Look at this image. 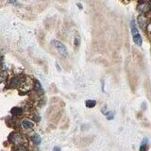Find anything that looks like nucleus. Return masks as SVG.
Segmentation results:
<instances>
[{"label":"nucleus","instance_id":"1a4fd4ad","mask_svg":"<svg viewBox=\"0 0 151 151\" xmlns=\"http://www.w3.org/2000/svg\"><path fill=\"white\" fill-rule=\"evenodd\" d=\"M31 140H32V142L34 143L35 145H40L41 142H42V138H41V136L39 135V134L36 133V134H34V135L31 137Z\"/></svg>","mask_w":151,"mask_h":151},{"label":"nucleus","instance_id":"f257e3e1","mask_svg":"<svg viewBox=\"0 0 151 151\" xmlns=\"http://www.w3.org/2000/svg\"><path fill=\"white\" fill-rule=\"evenodd\" d=\"M131 33L133 36L134 43H135L136 45H138V47H141L143 44V39H142V36L140 34L139 30H138V28L136 27V23L134 20H132L131 23Z\"/></svg>","mask_w":151,"mask_h":151},{"label":"nucleus","instance_id":"20e7f679","mask_svg":"<svg viewBox=\"0 0 151 151\" xmlns=\"http://www.w3.org/2000/svg\"><path fill=\"white\" fill-rule=\"evenodd\" d=\"M138 9L142 12H144V13L145 12H147L150 10V2H141Z\"/></svg>","mask_w":151,"mask_h":151},{"label":"nucleus","instance_id":"423d86ee","mask_svg":"<svg viewBox=\"0 0 151 151\" xmlns=\"http://www.w3.org/2000/svg\"><path fill=\"white\" fill-rule=\"evenodd\" d=\"M33 126H34L33 123L30 122V121L28 120V119H24V120L21 121V127H22L24 129H30L33 128Z\"/></svg>","mask_w":151,"mask_h":151},{"label":"nucleus","instance_id":"ddd939ff","mask_svg":"<svg viewBox=\"0 0 151 151\" xmlns=\"http://www.w3.org/2000/svg\"><path fill=\"white\" fill-rule=\"evenodd\" d=\"M79 44H80V38H79L78 36H77V37H76V39H75V47H78Z\"/></svg>","mask_w":151,"mask_h":151},{"label":"nucleus","instance_id":"7ed1b4c3","mask_svg":"<svg viewBox=\"0 0 151 151\" xmlns=\"http://www.w3.org/2000/svg\"><path fill=\"white\" fill-rule=\"evenodd\" d=\"M9 141L15 145H19L23 143V137L18 132H12L9 136Z\"/></svg>","mask_w":151,"mask_h":151},{"label":"nucleus","instance_id":"f8f14e48","mask_svg":"<svg viewBox=\"0 0 151 151\" xmlns=\"http://www.w3.org/2000/svg\"><path fill=\"white\" fill-rule=\"evenodd\" d=\"M34 90L35 91H42V86H41V83L39 81H35V87H34Z\"/></svg>","mask_w":151,"mask_h":151},{"label":"nucleus","instance_id":"dca6fc26","mask_svg":"<svg viewBox=\"0 0 151 151\" xmlns=\"http://www.w3.org/2000/svg\"><path fill=\"white\" fill-rule=\"evenodd\" d=\"M53 151H61V147H59V146H55V147L53 148Z\"/></svg>","mask_w":151,"mask_h":151},{"label":"nucleus","instance_id":"6e6552de","mask_svg":"<svg viewBox=\"0 0 151 151\" xmlns=\"http://www.w3.org/2000/svg\"><path fill=\"white\" fill-rule=\"evenodd\" d=\"M148 150V139L144 138L140 146V151H147Z\"/></svg>","mask_w":151,"mask_h":151},{"label":"nucleus","instance_id":"9b49d317","mask_svg":"<svg viewBox=\"0 0 151 151\" xmlns=\"http://www.w3.org/2000/svg\"><path fill=\"white\" fill-rule=\"evenodd\" d=\"M96 105L95 100H87L86 101V106L87 108H94Z\"/></svg>","mask_w":151,"mask_h":151},{"label":"nucleus","instance_id":"4468645a","mask_svg":"<svg viewBox=\"0 0 151 151\" xmlns=\"http://www.w3.org/2000/svg\"><path fill=\"white\" fill-rule=\"evenodd\" d=\"M113 112H111V111H109V112H107L106 113V117H107V119L108 120H111V119H113Z\"/></svg>","mask_w":151,"mask_h":151},{"label":"nucleus","instance_id":"9d476101","mask_svg":"<svg viewBox=\"0 0 151 151\" xmlns=\"http://www.w3.org/2000/svg\"><path fill=\"white\" fill-rule=\"evenodd\" d=\"M11 112L13 115H20L21 113H22V109L19 108V107H14V108L11 109Z\"/></svg>","mask_w":151,"mask_h":151},{"label":"nucleus","instance_id":"0eeeda50","mask_svg":"<svg viewBox=\"0 0 151 151\" xmlns=\"http://www.w3.org/2000/svg\"><path fill=\"white\" fill-rule=\"evenodd\" d=\"M21 83H22V80L19 77H14L11 79V82H10V86L11 87H18Z\"/></svg>","mask_w":151,"mask_h":151},{"label":"nucleus","instance_id":"f3484780","mask_svg":"<svg viewBox=\"0 0 151 151\" xmlns=\"http://www.w3.org/2000/svg\"><path fill=\"white\" fill-rule=\"evenodd\" d=\"M32 151H39V150H38V149H36V148H35V149H33Z\"/></svg>","mask_w":151,"mask_h":151},{"label":"nucleus","instance_id":"f03ea898","mask_svg":"<svg viewBox=\"0 0 151 151\" xmlns=\"http://www.w3.org/2000/svg\"><path fill=\"white\" fill-rule=\"evenodd\" d=\"M52 45L54 47L56 48V50L61 54V56H64V57H66L67 55H68V53H67V49L65 47V45L61 43V42L60 41H57V40H54L52 41Z\"/></svg>","mask_w":151,"mask_h":151},{"label":"nucleus","instance_id":"39448f33","mask_svg":"<svg viewBox=\"0 0 151 151\" xmlns=\"http://www.w3.org/2000/svg\"><path fill=\"white\" fill-rule=\"evenodd\" d=\"M138 24H139V26L142 29H145L146 25H147V20H146L145 16V15H139V17H138Z\"/></svg>","mask_w":151,"mask_h":151},{"label":"nucleus","instance_id":"2eb2a0df","mask_svg":"<svg viewBox=\"0 0 151 151\" xmlns=\"http://www.w3.org/2000/svg\"><path fill=\"white\" fill-rule=\"evenodd\" d=\"M13 151H28V149L24 145H19L17 148H15Z\"/></svg>","mask_w":151,"mask_h":151}]
</instances>
